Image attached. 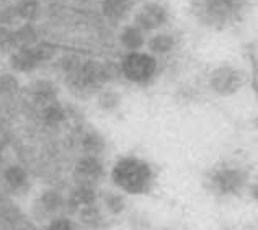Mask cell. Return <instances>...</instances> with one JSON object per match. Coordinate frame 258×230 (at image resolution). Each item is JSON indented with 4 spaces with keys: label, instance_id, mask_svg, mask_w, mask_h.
<instances>
[{
    "label": "cell",
    "instance_id": "obj_19",
    "mask_svg": "<svg viewBox=\"0 0 258 230\" xmlns=\"http://www.w3.org/2000/svg\"><path fill=\"white\" fill-rule=\"evenodd\" d=\"M18 22L33 23L41 15V2L39 0H17L13 4Z\"/></svg>",
    "mask_w": 258,
    "mask_h": 230
},
{
    "label": "cell",
    "instance_id": "obj_15",
    "mask_svg": "<svg viewBox=\"0 0 258 230\" xmlns=\"http://www.w3.org/2000/svg\"><path fill=\"white\" fill-rule=\"evenodd\" d=\"M28 93H30L33 103L38 105L39 108H43L46 105L57 101L59 90H57V87L51 82V80L38 79L28 87Z\"/></svg>",
    "mask_w": 258,
    "mask_h": 230
},
{
    "label": "cell",
    "instance_id": "obj_12",
    "mask_svg": "<svg viewBox=\"0 0 258 230\" xmlns=\"http://www.w3.org/2000/svg\"><path fill=\"white\" fill-rule=\"evenodd\" d=\"M136 10L134 0H101L100 12L110 23H119Z\"/></svg>",
    "mask_w": 258,
    "mask_h": 230
},
{
    "label": "cell",
    "instance_id": "obj_24",
    "mask_svg": "<svg viewBox=\"0 0 258 230\" xmlns=\"http://www.w3.org/2000/svg\"><path fill=\"white\" fill-rule=\"evenodd\" d=\"M17 30V39H18V47L22 46H31V44H36L39 39V33L36 30V26L33 23H23L22 26H18Z\"/></svg>",
    "mask_w": 258,
    "mask_h": 230
},
{
    "label": "cell",
    "instance_id": "obj_1",
    "mask_svg": "<svg viewBox=\"0 0 258 230\" xmlns=\"http://www.w3.org/2000/svg\"><path fill=\"white\" fill-rule=\"evenodd\" d=\"M110 180L113 186L123 194L144 196L154 189L157 175L147 160L136 155H123L113 164Z\"/></svg>",
    "mask_w": 258,
    "mask_h": 230
},
{
    "label": "cell",
    "instance_id": "obj_33",
    "mask_svg": "<svg viewBox=\"0 0 258 230\" xmlns=\"http://www.w3.org/2000/svg\"><path fill=\"white\" fill-rule=\"evenodd\" d=\"M256 69H258V64H256Z\"/></svg>",
    "mask_w": 258,
    "mask_h": 230
},
{
    "label": "cell",
    "instance_id": "obj_16",
    "mask_svg": "<svg viewBox=\"0 0 258 230\" xmlns=\"http://www.w3.org/2000/svg\"><path fill=\"white\" fill-rule=\"evenodd\" d=\"M79 145H80L82 154H85V155H97V157H101L103 152L106 150L105 137L95 129H87L80 134Z\"/></svg>",
    "mask_w": 258,
    "mask_h": 230
},
{
    "label": "cell",
    "instance_id": "obj_28",
    "mask_svg": "<svg viewBox=\"0 0 258 230\" xmlns=\"http://www.w3.org/2000/svg\"><path fill=\"white\" fill-rule=\"evenodd\" d=\"M127 227L131 230H147L149 222L142 214L133 212L131 215H127Z\"/></svg>",
    "mask_w": 258,
    "mask_h": 230
},
{
    "label": "cell",
    "instance_id": "obj_11",
    "mask_svg": "<svg viewBox=\"0 0 258 230\" xmlns=\"http://www.w3.org/2000/svg\"><path fill=\"white\" fill-rule=\"evenodd\" d=\"M97 202H98L97 188L93 185L76 181V185L66 194V211L69 214H77L82 207L97 204Z\"/></svg>",
    "mask_w": 258,
    "mask_h": 230
},
{
    "label": "cell",
    "instance_id": "obj_30",
    "mask_svg": "<svg viewBox=\"0 0 258 230\" xmlns=\"http://www.w3.org/2000/svg\"><path fill=\"white\" fill-rule=\"evenodd\" d=\"M76 4H80V5H85V4H90V2H93V0H74Z\"/></svg>",
    "mask_w": 258,
    "mask_h": 230
},
{
    "label": "cell",
    "instance_id": "obj_5",
    "mask_svg": "<svg viewBox=\"0 0 258 230\" xmlns=\"http://www.w3.org/2000/svg\"><path fill=\"white\" fill-rule=\"evenodd\" d=\"M56 56V47L49 43L38 41L31 46H22L10 52V67L18 73H31L41 64L49 62Z\"/></svg>",
    "mask_w": 258,
    "mask_h": 230
},
{
    "label": "cell",
    "instance_id": "obj_18",
    "mask_svg": "<svg viewBox=\"0 0 258 230\" xmlns=\"http://www.w3.org/2000/svg\"><path fill=\"white\" fill-rule=\"evenodd\" d=\"M211 85H213V89L219 93H230L235 89H239L240 77L230 69H221L211 77Z\"/></svg>",
    "mask_w": 258,
    "mask_h": 230
},
{
    "label": "cell",
    "instance_id": "obj_8",
    "mask_svg": "<svg viewBox=\"0 0 258 230\" xmlns=\"http://www.w3.org/2000/svg\"><path fill=\"white\" fill-rule=\"evenodd\" d=\"M168 22V10L159 2H144L134 13V25L144 33L159 30Z\"/></svg>",
    "mask_w": 258,
    "mask_h": 230
},
{
    "label": "cell",
    "instance_id": "obj_6",
    "mask_svg": "<svg viewBox=\"0 0 258 230\" xmlns=\"http://www.w3.org/2000/svg\"><path fill=\"white\" fill-rule=\"evenodd\" d=\"M247 185V173L242 168L224 165L209 173L208 186L217 196H232L239 194Z\"/></svg>",
    "mask_w": 258,
    "mask_h": 230
},
{
    "label": "cell",
    "instance_id": "obj_4",
    "mask_svg": "<svg viewBox=\"0 0 258 230\" xmlns=\"http://www.w3.org/2000/svg\"><path fill=\"white\" fill-rule=\"evenodd\" d=\"M245 0H195L193 12L208 25H226L240 15Z\"/></svg>",
    "mask_w": 258,
    "mask_h": 230
},
{
    "label": "cell",
    "instance_id": "obj_29",
    "mask_svg": "<svg viewBox=\"0 0 258 230\" xmlns=\"http://www.w3.org/2000/svg\"><path fill=\"white\" fill-rule=\"evenodd\" d=\"M250 194H252V198L255 201H258V181L256 183H253L252 186H250Z\"/></svg>",
    "mask_w": 258,
    "mask_h": 230
},
{
    "label": "cell",
    "instance_id": "obj_26",
    "mask_svg": "<svg viewBox=\"0 0 258 230\" xmlns=\"http://www.w3.org/2000/svg\"><path fill=\"white\" fill-rule=\"evenodd\" d=\"M20 90V82L13 73H2L0 75V93L2 95H15Z\"/></svg>",
    "mask_w": 258,
    "mask_h": 230
},
{
    "label": "cell",
    "instance_id": "obj_9",
    "mask_svg": "<svg viewBox=\"0 0 258 230\" xmlns=\"http://www.w3.org/2000/svg\"><path fill=\"white\" fill-rule=\"evenodd\" d=\"M106 175L105 162L97 155H85L82 154L77 159L74 165V177L79 183H88L97 186L98 181H101Z\"/></svg>",
    "mask_w": 258,
    "mask_h": 230
},
{
    "label": "cell",
    "instance_id": "obj_21",
    "mask_svg": "<svg viewBox=\"0 0 258 230\" xmlns=\"http://www.w3.org/2000/svg\"><path fill=\"white\" fill-rule=\"evenodd\" d=\"M121 105V95L116 90L101 89L97 92V106L105 113H114Z\"/></svg>",
    "mask_w": 258,
    "mask_h": 230
},
{
    "label": "cell",
    "instance_id": "obj_13",
    "mask_svg": "<svg viewBox=\"0 0 258 230\" xmlns=\"http://www.w3.org/2000/svg\"><path fill=\"white\" fill-rule=\"evenodd\" d=\"M98 201H100V207L103 209L106 215H111V217H119L127 211V202H126V196L114 189H103V191H98Z\"/></svg>",
    "mask_w": 258,
    "mask_h": 230
},
{
    "label": "cell",
    "instance_id": "obj_31",
    "mask_svg": "<svg viewBox=\"0 0 258 230\" xmlns=\"http://www.w3.org/2000/svg\"><path fill=\"white\" fill-rule=\"evenodd\" d=\"M4 168V157H2V154H0V170Z\"/></svg>",
    "mask_w": 258,
    "mask_h": 230
},
{
    "label": "cell",
    "instance_id": "obj_10",
    "mask_svg": "<svg viewBox=\"0 0 258 230\" xmlns=\"http://www.w3.org/2000/svg\"><path fill=\"white\" fill-rule=\"evenodd\" d=\"M0 180H2V185L7 189V193L13 196H25L31 188L28 170L18 164L4 165V168L0 170Z\"/></svg>",
    "mask_w": 258,
    "mask_h": 230
},
{
    "label": "cell",
    "instance_id": "obj_20",
    "mask_svg": "<svg viewBox=\"0 0 258 230\" xmlns=\"http://www.w3.org/2000/svg\"><path fill=\"white\" fill-rule=\"evenodd\" d=\"M41 118L47 126H59L67 119V111L59 101H54L41 108Z\"/></svg>",
    "mask_w": 258,
    "mask_h": 230
},
{
    "label": "cell",
    "instance_id": "obj_3",
    "mask_svg": "<svg viewBox=\"0 0 258 230\" xmlns=\"http://www.w3.org/2000/svg\"><path fill=\"white\" fill-rule=\"evenodd\" d=\"M157 59L151 52H126L118 62V72L127 82L134 85H146L157 73Z\"/></svg>",
    "mask_w": 258,
    "mask_h": 230
},
{
    "label": "cell",
    "instance_id": "obj_32",
    "mask_svg": "<svg viewBox=\"0 0 258 230\" xmlns=\"http://www.w3.org/2000/svg\"><path fill=\"white\" fill-rule=\"evenodd\" d=\"M9 2H10V0H0V7H2V5H7Z\"/></svg>",
    "mask_w": 258,
    "mask_h": 230
},
{
    "label": "cell",
    "instance_id": "obj_22",
    "mask_svg": "<svg viewBox=\"0 0 258 230\" xmlns=\"http://www.w3.org/2000/svg\"><path fill=\"white\" fill-rule=\"evenodd\" d=\"M147 47L151 54H167L175 47V38L167 33H159L147 41Z\"/></svg>",
    "mask_w": 258,
    "mask_h": 230
},
{
    "label": "cell",
    "instance_id": "obj_25",
    "mask_svg": "<svg viewBox=\"0 0 258 230\" xmlns=\"http://www.w3.org/2000/svg\"><path fill=\"white\" fill-rule=\"evenodd\" d=\"M44 230H79L77 220H74L71 215L67 214H59L54 215L44 224Z\"/></svg>",
    "mask_w": 258,
    "mask_h": 230
},
{
    "label": "cell",
    "instance_id": "obj_23",
    "mask_svg": "<svg viewBox=\"0 0 258 230\" xmlns=\"http://www.w3.org/2000/svg\"><path fill=\"white\" fill-rule=\"evenodd\" d=\"M18 49L17 30L13 26L0 25V52H13Z\"/></svg>",
    "mask_w": 258,
    "mask_h": 230
},
{
    "label": "cell",
    "instance_id": "obj_2",
    "mask_svg": "<svg viewBox=\"0 0 258 230\" xmlns=\"http://www.w3.org/2000/svg\"><path fill=\"white\" fill-rule=\"evenodd\" d=\"M111 70L106 64L95 59H82L76 69L66 73L67 87L76 93L100 92L110 82Z\"/></svg>",
    "mask_w": 258,
    "mask_h": 230
},
{
    "label": "cell",
    "instance_id": "obj_7",
    "mask_svg": "<svg viewBox=\"0 0 258 230\" xmlns=\"http://www.w3.org/2000/svg\"><path fill=\"white\" fill-rule=\"evenodd\" d=\"M66 211V194L56 188H46L33 202V219L46 222Z\"/></svg>",
    "mask_w": 258,
    "mask_h": 230
},
{
    "label": "cell",
    "instance_id": "obj_17",
    "mask_svg": "<svg viewBox=\"0 0 258 230\" xmlns=\"http://www.w3.org/2000/svg\"><path fill=\"white\" fill-rule=\"evenodd\" d=\"M118 41L123 49H126L127 52H134V51L142 49V46L146 44V36H144V31L133 23V25L123 26V30H121L118 35Z\"/></svg>",
    "mask_w": 258,
    "mask_h": 230
},
{
    "label": "cell",
    "instance_id": "obj_27",
    "mask_svg": "<svg viewBox=\"0 0 258 230\" xmlns=\"http://www.w3.org/2000/svg\"><path fill=\"white\" fill-rule=\"evenodd\" d=\"M18 22L17 18V13L15 9H13V4L12 5H2L0 7V25H5V26H13Z\"/></svg>",
    "mask_w": 258,
    "mask_h": 230
},
{
    "label": "cell",
    "instance_id": "obj_14",
    "mask_svg": "<svg viewBox=\"0 0 258 230\" xmlns=\"http://www.w3.org/2000/svg\"><path fill=\"white\" fill-rule=\"evenodd\" d=\"M79 230H103L106 225V214L100 204L85 206L77 212Z\"/></svg>",
    "mask_w": 258,
    "mask_h": 230
}]
</instances>
